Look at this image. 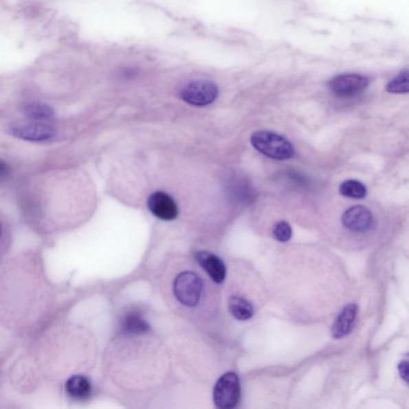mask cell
<instances>
[{
  "label": "cell",
  "mask_w": 409,
  "mask_h": 409,
  "mask_svg": "<svg viewBox=\"0 0 409 409\" xmlns=\"http://www.w3.org/2000/svg\"><path fill=\"white\" fill-rule=\"evenodd\" d=\"M123 331L129 334H142L149 330V324L137 313L127 314L122 323Z\"/></svg>",
  "instance_id": "14"
},
{
  "label": "cell",
  "mask_w": 409,
  "mask_h": 409,
  "mask_svg": "<svg viewBox=\"0 0 409 409\" xmlns=\"http://www.w3.org/2000/svg\"><path fill=\"white\" fill-rule=\"evenodd\" d=\"M250 142L256 150L270 159L287 160L294 155L291 142L272 131H256L251 135Z\"/></svg>",
  "instance_id": "1"
},
{
  "label": "cell",
  "mask_w": 409,
  "mask_h": 409,
  "mask_svg": "<svg viewBox=\"0 0 409 409\" xmlns=\"http://www.w3.org/2000/svg\"><path fill=\"white\" fill-rule=\"evenodd\" d=\"M65 390L73 400L85 401L90 398L92 393L91 382L82 375L72 376L65 383Z\"/></svg>",
  "instance_id": "11"
},
{
  "label": "cell",
  "mask_w": 409,
  "mask_h": 409,
  "mask_svg": "<svg viewBox=\"0 0 409 409\" xmlns=\"http://www.w3.org/2000/svg\"><path fill=\"white\" fill-rule=\"evenodd\" d=\"M148 206L151 213L162 220H174L177 215L175 200L164 192L152 194L148 200Z\"/></svg>",
  "instance_id": "8"
},
{
  "label": "cell",
  "mask_w": 409,
  "mask_h": 409,
  "mask_svg": "<svg viewBox=\"0 0 409 409\" xmlns=\"http://www.w3.org/2000/svg\"><path fill=\"white\" fill-rule=\"evenodd\" d=\"M274 236L280 243H287L292 238V228L287 221H280L275 225L274 228Z\"/></svg>",
  "instance_id": "17"
},
{
  "label": "cell",
  "mask_w": 409,
  "mask_h": 409,
  "mask_svg": "<svg viewBox=\"0 0 409 409\" xmlns=\"http://www.w3.org/2000/svg\"><path fill=\"white\" fill-rule=\"evenodd\" d=\"M408 71L405 70L389 82L386 90L393 93H408L409 91Z\"/></svg>",
  "instance_id": "16"
},
{
  "label": "cell",
  "mask_w": 409,
  "mask_h": 409,
  "mask_svg": "<svg viewBox=\"0 0 409 409\" xmlns=\"http://www.w3.org/2000/svg\"><path fill=\"white\" fill-rule=\"evenodd\" d=\"M24 115L33 121L43 122L55 117L53 107L42 102H30L23 107Z\"/></svg>",
  "instance_id": "12"
},
{
  "label": "cell",
  "mask_w": 409,
  "mask_h": 409,
  "mask_svg": "<svg viewBox=\"0 0 409 409\" xmlns=\"http://www.w3.org/2000/svg\"><path fill=\"white\" fill-rule=\"evenodd\" d=\"M174 292L179 302L187 307H195L199 303L203 283L198 275L193 272L177 275L174 284Z\"/></svg>",
  "instance_id": "2"
},
{
  "label": "cell",
  "mask_w": 409,
  "mask_h": 409,
  "mask_svg": "<svg viewBox=\"0 0 409 409\" xmlns=\"http://www.w3.org/2000/svg\"><path fill=\"white\" fill-rule=\"evenodd\" d=\"M9 132L18 139L30 142L47 141L56 135L52 126L33 120L14 122L10 125Z\"/></svg>",
  "instance_id": "4"
},
{
  "label": "cell",
  "mask_w": 409,
  "mask_h": 409,
  "mask_svg": "<svg viewBox=\"0 0 409 409\" xmlns=\"http://www.w3.org/2000/svg\"><path fill=\"white\" fill-rule=\"evenodd\" d=\"M342 223L344 228L353 232H364L371 228L372 212L366 206H354L343 214Z\"/></svg>",
  "instance_id": "7"
},
{
  "label": "cell",
  "mask_w": 409,
  "mask_h": 409,
  "mask_svg": "<svg viewBox=\"0 0 409 409\" xmlns=\"http://www.w3.org/2000/svg\"><path fill=\"white\" fill-rule=\"evenodd\" d=\"M368 83L366 76L360 74H346L332 78L329 82V87L335 95L346 97L366 90Z\"/></svg>",
  "instance_id": "6"
},
{
  "label": "cell",
  "mask_w": 409,
  "mask_h": 409,
  "mask_svg": "<svg viewBox=\"0 0 409 409\" xmlns=\"http://www.w3.org/2000/svg\"><path fill=\"white\" fill-rule=\"evenodd\" d=\"M229 310L231 314L239 321H246L253 317L254 307L247 300L241 297L230 298L229 300Z\"/></svg>",
  "instance_id": "13"
},
{
  "label": "cell",
  "mask_w": 409,
  "mask_h": 409,
  "mask_svg": "<svg viewBox=\"0 0 409 409\" xmlns=\"http://www.w3.org/2000/svg\"><path fill=\"white\" fill-rule=\"evenodd\" d=\"M196 259L214 283L223 282L226 274L225 266L219 257L207 251H200L197 253Z\"/></svg>",
  "instance_id": "9"
},
{
  "label": "cell",
  "mask_w": 409,
  "mask_h": 409,
  "mask_svg": "<svg viewBox=\"0 0 409 409\" xmlns=\"http://www.w3.org/2000/svg\"><path fill=\"white\" fill-rule=\"evenodd\" d=\"M241 396L239 377L228 373L219 378L214 389V401L217 408L231 409L238 405Z\"/></svg>",
  "instance_id": "3"
},
{
  "label": "cell",
  "mask_w": 409,
  "mask_h": 409,
  "mask_svg": "<svg viewBox=\"0 0 409 409\" xmlns=\"http://www.w3.org/2000/svg\"><path fill=\"white\" fill-rule=\"evenodd\" d=\"M2 236H3V230H2L1 224H0V255H1L3 252V248L2 247V245H1Z\"/></svg>",
  "instance_id": "20"
},
{
  "label": "cell",
  "mask_w": 409,
  "mask_h": 409,
  "mask_svg": "<svg viewBox=\"0 0 409 409\" xmlns=\"http://www.w3.org/2000/svg\"><path fill=\"white\" fill-rule=\"evenodd\" d=\"M340 193L347 198L362 199L367 195L366 186L357 180H347L339 187Z\"/></svg>",
  "instance_id": "15"
},
{
  "label": "cell",
  "mask_w": 409,
  "mask_h": 409,
  "mask_svg": "<svg viewBox=\"0 0 409 409\" xmlns=\"http://www.w3.org/2000/svg\"><path fill=\"white\" fill-rule=\"evenodd\" d=\"M399 373L404 381L408 382V362L407 361H403L399 364Z\"/></svg>",
  "instance_id": "18"
},
{
  "label": "cell",
  "mask_w": 409,
  "mask_h": 409,
  "mask_svg": "<svg viewBox=\"0 0 409 409\" xmlns=\"http://www.w3.org/2000/svg\"><path fill=\"white\" fill-rule=\"evenodd\" d=\"M358 312L357 305L349 304L339 313L332 327V336L335 339L346 337L353 327Z\"/></svg>",
  "instance_id": "10"
},
{
  "label": "cell",
  "mask_w": 409,
  "mask_h": 409,
  "mask_svg": "<svg viewBox=\"0 0 409 409\" xmlns=\"http://www.w3.org/2000/svg\"><path fill=\"white\" fill-rule=\"evenodd\" d=\"M180 95L189 104L203 107L214 102L219 96V89L209 81H195L184 87Z\"/></svg>",
  "instance_id": "5"
},
{
  "label": "cell",
  "mask_w": 409,
  "mask_h": 409,
  "mask_svg": "<svg viewBox=\"0 0 409 409\" xmlns=\"http://www.w3.org/2000/svg\"><path fill=\"white\" fill-rule=\"evenodd\" d=\"M11 173V168L7 162H5L2 159H0V179H6Z\"/></svg>",
  "instance_id": "19"
}]
</instances>
